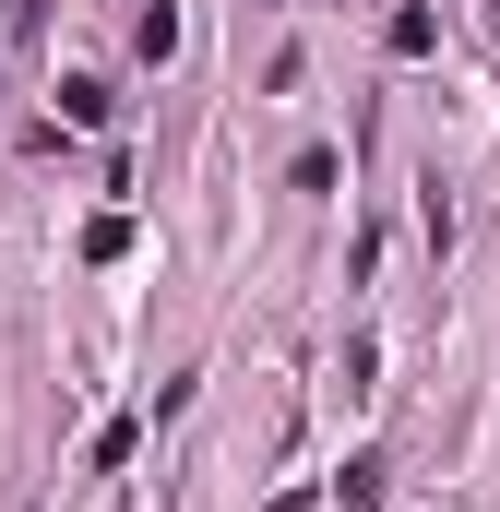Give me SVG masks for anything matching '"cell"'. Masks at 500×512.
Wrapping results in <instances>:
<instances>
[{
    "mask_svg": "<svg viewBox=\"0 0 500 512\" xmlns=\"http://www.w3.org/2000/svg\"><path fill=\"white\" fill-rule=\"evenodd\" d=\"M489 36H500V0H489Z\"/></svg>",
    "mask_w": 500,
    "mask_h": 512,
    "instance_id": "5b68a950",
    "label": "cell"
},
{
    "mask_svg": "<svg viewBox=\"0 0 500 512\" xmlns=\"http://www.w3.org/2000/svg\"><path fill=\"white\" fill-rule=\"evenodd\" d=\"M381 477H393L381 453H346V477H334V501H346V512H381Z\"/></svg>",
    "mask_w": 500,
    "mask_h": 512,
    "instance_id": "7a4b0ae2",
    "label": "cell"
},
{
    "mask_svg": "<svg viewBox=\"0 0 500 512\" xmlns=\"http://www.w3.org/2000/svg\"><path fill=\"white\" fill-rule=\"evenodd\" d=\"M381 48H393V60H429V48H441V12H429V0H405V12L381 24Z\"/></svg>",
    "mask_w": 500,
    "mask_h": 512,
    "instance_id": "6da1fadb",
    "label": "cell"
},
{
    "mask_svg": "<svg viewBox=\"0 0 500 512\" xmlns=\"http://www.w3.org/2000/svg\"><path fill=\"white\" fill-rule=\"evenodd\" d=\"M131 48H143V60H179V12H167V0H155V12H143V24H131Z\"/></svg>",
    "mask_w": 500,
    "mask_h": 512,
    "instance_id": "277c9868",
    "label": "cell"
},
{
    "mask_svg": "<svg viewBox=\"0 0 500 512\" xmlns=\"http://www.w3.org/2000/svg\"><path fill=\"white\" fill-rule=\"evenodd\" d=\"M60 120L96 131V120H108V84H96V72H72V84H60Z\"/></svg>",
    "mask_w": 500,
    "mask_h": 512,
    "instance_id": "3957f363",
    "label": "cell"
}]
</instances>
